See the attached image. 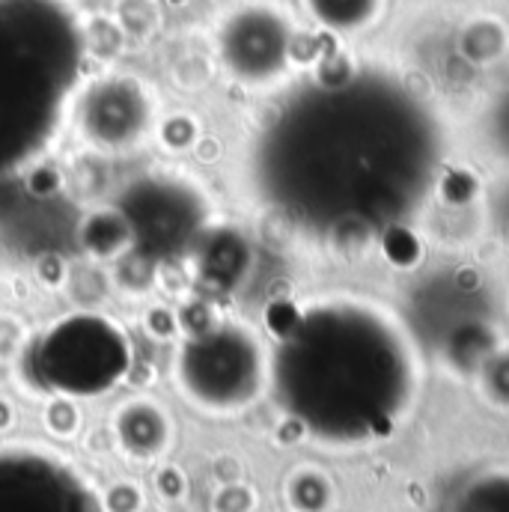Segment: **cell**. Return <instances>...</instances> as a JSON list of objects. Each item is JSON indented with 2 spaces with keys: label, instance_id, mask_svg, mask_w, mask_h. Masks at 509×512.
<instances>
[{
  "label": "cell",
  "instance_id": "cell-1",
  "mask_svg": "<svg viewBox=\"0 0 509 512\" xmlns=\"http://www.w3.org/2000/svg\"><path fill=\"white\" fill-rule=\"evenodd\" d=\"M444 134L423 99L379 72L295 93L256 134L259 200L334 245L370 242L411 218L438 182Z\"/></svg>",
  "mask_w": 509,
  "mask_h": 512
},
{
  "label": "cell",
  "instance_id": "cell-2",
  "mask_svg": "<svg viewBox=\"0 0 509 512\" xmlns=\"http://www.w3.org/2000/svg\"><path fill=\"white\" fill-rule=\"evenodd\" d=\"M268 379L283 411L307 432L355 444L405 417L420 384V358L396 313L337 295L304 304L286 322Z\"/></svg>",
  "mask_w": 509,
  "mask_h": 512
},
{
  "label": "cell",
  "instance_id": "cell-3",
  "mask_svg": "<svg viewBox=\"0 0 509 512\" xmlns=\"http://www.w3.org/2000/svg\"><path fill=\"white\" fill-rule=\"evenodd\" d=\"M84 57L87 33L66 0H0V176L51 146Z\"/></svg>",
  "mask_w": 509,
  "mask_h": 512
},
{
  "label": "cell",
  "instance_id": "cell-4",
  "mask_svg": "<svg viewBox=\"0 0 509 512\" xmlns=\"http://www.w3.org/2000/svg\"><path fill=\"white\" fill-rule=\"evenodd\" d=\"M176 382L197 408L233 414L248 408L268 382V355L251 328L212 322L182 343Z\"/></svg>",
  "mask_w": 509,
  "mask_h": 512
},
{
  "label": "cell",
  "instance_id": "cell-5",
  "mask_svg": "<svg viewBox=\"0 0 509 512\" xmlns=\"http://www.w3.org/2000/svg\"><path fill=\"white\" fill-rule=\"evenodd\" d=\"M131 236V254L140 262H176L194 254L212 227V206L200 185L179 173H146L117 197Z\"/></svg>",
  "mask_w": 509,
  "mask_h": 512
},
{
  "label": "cell",
  "instance_id": "cell-6",
  "mask_svg": "<svg viewBox=\"0 0 509 512\" xmlns=\"http://www.w3.org/2000/svg\"><path fill=\"white\" fill-rule=\"evenodd\" d=\"M131 349L120 325L78 313L57 322L36 349V376L57 393L93 396L126 376Z\"/></svg>",
  "mask_w": 509,
  "mask_h": 512
},
{
  "label": "cell",
  "instance_id": "cell-7",
  "mask_svg": "<svg viewBox=\"0 0 509 512\" xmlns=\"http://www.w3.org/2000/svg\"><path fill=\"white\" fill-rule=\"evenodd\" d=\"M69 114L90 146L126 152L149 137L155 126V99L140 78L111 72L75 90Z\"/></svg>",
  "mask_w": 509,
  "mask_h": 512
},
{
  "label": "cell",
  "instance_id": "cell-8",
  "mask_svg": "<svg viewBox=\"0 0 509 512\" xmlns=\"http://www.w3.org/2000/svg\"><path fill=\"white\" fill-rule=\"evenodd\" d=\"M292 24L271 3H245L227 12L215 30V51L230 78L265 87L289 69Z\"/></svg>",
  "mask_w": 509,
  "mask_h": 512
},
{
  "label": "cell",
  "instance_id": "cell-9",
  "mask_svg": "<svg viewBox=\"0 0 509 512\" xmlns=\"http://www.w3.org/2000/svg\"><path fill=\"white\" fill-rule=\"evenodd\" d=\"M0 512H102V504L63 459L36 447H0Z\"/></svg>",
  "mask_w": 509,
  "mask_h": 512
},
{
  "label": "cell",
  "instance_id": "cell-10",
  "mask_svg": "<svg viewBox=\"0 0 509 512\" xmlns=\"http://www.w3.org/2000/svg\"><path fill=\"white\" fill-rule=\"evenodd\" d=\"M117 435L131 456L155 459L170 444V417L152 399H131L117 411Z\"/></svg>",
  "mask_w": 509,
  "mask_h": 512
},
{
  "label": "cell",
  "instance_id": "cell-11",
  "mask_svg": "<svg viewBox=\"0 0 509 512\" xmlns=\"http://www.w3.org/2000/svg\"><path fill=\"white\" fill-rule=\"evenodd\" d=\"M242 233L233 230H206L203 239L197 242L191 259H197L200 274L212 283V286H233L239 283V277L245 274L248 265V245L239 239Z\"/></svg>",
  "mask_w": 509,
  "mask_h": 512
},
{
  "label": "cell",
  "instance_id": "cell-12",
  "mask_svg": "<svg viewBox=\"0 0 509 512\" xmlns=\"http://www.w3.org/2000/svg\"><path fill=\"white\" fill-rule=\"evenodd\" d=\"M81 245L87 248V254L96 256V259H117L120 254H126L131 248V236H128L126 221L117 212V206L99 209L84 221Z\"/></svg>",
  "mask_w": 509,
  "mask_h": 512
},
{
  "label": "cell",
  "instance_id": "cell-13",
  "mask_svg": "<svg viewBox=\"0 0 509 512\" xmlns=\"http://www.w3.org/2000/svg\"><path fill=\"white\" fill-rule=\"evenodd\" d=\"M304 6L322 27L340 33L367 27L379 12V0H304Z\"/></svg>",
  "mask_w": 509,
  "mask_h": 512
},
{
  "label": "cell",
  "instance_id": "cell-14",
  "mask_svg": "<svg viewBox=\"0 0 509 512\" xmlns=\"http://www.w3.org/2000/svg\"><path fill=\"white\" fill-rule=\"evenodd\" d=\"M492 123H495V128H492V131H495V140L501 143V149L509 155V96L498 105Z\"/></svg>",
  "mask_w": 509,
  "mask_h": 512
}]
</instances>
